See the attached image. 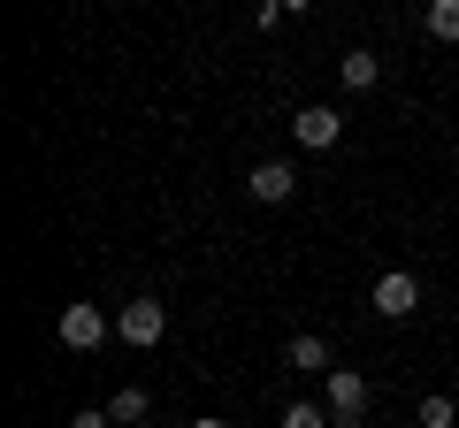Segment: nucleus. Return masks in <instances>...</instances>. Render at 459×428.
I'll list each match as a JSON object with an SVG mask.
<instances>
[{
    "label": "nucleus",
    "mask_w": 459,
    "mask_h": 428,
    "mask_svg": "<svg viewBox=\"0 0 459 428\" xmlns=\"http://www.w3.org/2000/svg\"><path fill=\"white\" fill-rule=\"evenodd\" d=\"M115 337H123V345H138V352L161 345V337H169V306H161V298H131V306L115 313Z\"/></svg>",
    "instance_id": "1"
},
{
    "label": "nucleus",
    "mask_w": 459,
    "mask_h": 428,
    "mask_svg": "<svg viewBox=\"0 0 459 428\" xmlns=\"http://www.w3.org/2000/svg\"><path fill=\"white\" fill-rule=\"evenodd\" d=\"M62 345H69V352H100V345H108V313H100L92 298L62 306Z\"/></svg>",
    "instance_id": "2"
},
{
    "label": "nucleus",
    "mask_w": 459,
    "mask_h": 428,
    "mask_svg": "<svg viewBox=\"0 0 459 428\" xmlns=\"http://www.w3.org/2000/svg\"><path fill=\"white\" fill-rule=\"evenodd\" d=\"M413 306H421V283H413V268L376 276V313H383V321H413Z\"/></svg>",
    "instance_id": "3"
},
{
    "label": "nucleus",
    "mask_w": 459,
    "mask_h": 428,
    "mask_svg": "<svg viewBox=\"0 0 459 428\" xmlns=\"http://www.w3.org/2000/svg\"><path fill=\"white\" fill-rule=\"evenodd\" d=\"M368 413V375H352V367H329V421H360Z\"/></svg>",
    "instance_id": "4"
},
{
    "label": "nucleus",
    "mask_w": 459,
    "mask_h": 428,
    "mask_svg": "<svg viewBox=\"0 0 459 428\" xmlns=\"http://www.w3.org/2000/svg\"><path fill=\"white\" fill-rule=\"evenodd\" d=\"M291 138H299V146H314V153H329V146L344 138V116H337V107H299V116H291Z\"/></svg>",
    "instance_id": "5"
},
{
    "label": "nucleus",
    "mask_w": 459,
    "mask_h": 428,
    "mask_svg": "<svg viewBox=\"0 0 459 428\" xmlns=\"http://www.w3.org/2000/svg\"><path fill=\"white\" fill-rule=\"evenodd\" d=\"M246 192L261 199V207H283V199L299 192V176H291V161H261V168L246 176Z\"/></svg>",
    "instance_id": "6"
},
{
    "label": "nucleus",
    "mask_w": 459,
    "mask_h": 428,
    "mask_svg": "<svg viewBox=\"0 0 459 428\" xmlns=\"http://www.w3.org/2000/svg\"><path fill=\"white\" fill-rule=\"evenodd\" d=\"M383 77V62H376V54H368V47H352V54H344V62H337V84H344V92H368V84H376Z\"/></svg>",
    "instance_id": "7"
},
{
    "label": "nucleus",
    "mask_w": 459,
    "mask_h": 428,
    "mask_svg": "<svg viewBox=\"0 0 459 428\" xmlns=\"http://www.w3.org/2000/svg\"><path fill=\"white\" fill-rule=\"evenodd\" d=\"M283 360H291L299 375H329V345H322L314 330H307V337H291V352H283Z\"/></svg>",
    "instance_id": "8"
},
{
    "label": "nucleus",
    "mask_w": 459,
    "mask_h": 428,
    "mask_svg": "<svg viewBox=\"0 0 459 428\" xmlns=\"http://www.w3.org/2000/svg\"><path fill=\"white\" fill-rule=\"evenodd\" d=\"M108 421L138 428V421H146V390H138V382H131V390H115V398H108Z\"/></svg>",
    "instance_id": "9"
},
{
    "label": "nucleus",
    "mask_w": 459,
    "mask_h": 428,
    "mask_svg": "<svg viewBox=\"0 0 459 428\" xmlns=\"http://www.w3.org/2000/svg\"><path fill=\"white\" fill-rule=\"evenodd\" d=\"M429 39H459V0H429Z\"/></svg>",
    "instance_id": "10"
},
{
    "label": "nucleus",
    "mask_w": 459,
    "mask_h": 428,
    "mask_svg": "<svg viewBox=\"0 0 459 428\" xmlns=\"http://www.w3.org/2000/svg\"><path fill=\"white\" fill-rule=\"evenodd\" d=\"M421 428H459V406L452 398H421Z\"/></svg>",
    "instance_id": "11"
},
{
    "label": "nucleus",
    "mask_w": 459,
    "mask_h": 428,
    "mask_svg": "<svg viewBox=\"0 0 459 428\" xmlns=\"http://www.w3.org/2000/svg\"><path fill=\"white\" fill-rule=\"evenodd\" d=\"M283 428H329V406H291V413H283Z\"/></svg>",
    "instance_id": "12"
},
{
    "label": "nucleus",
    "mask_w": 459,
    "mask_h": 428,
    "mask_svg": "<svg viewBox=\"0 0 459 428\" xmlns=\"http://www.w3.org/2000/svg\"><path fill=\"white\" fill-rule=\"evenodd\" d=\"M69 428H108V413L92 406V413H77V421H69Z\"/></svg>",
    "instance_id": "13"
},
{
    "label": "nucleus",
    "mask_w": 459,
    "mask_h": 428,
    "mask_svg": "<svg viewBox=\"0 0 459 428\" xmlns=\"http://www.w3.org/2000/svg\"><path fill=\"white\" fill-rule=\"evenodd\" d=\"M192 428H222V421H214V413H207V421H192Z\"/></svg>",
    "instance_id": "14"
}]
</instances>
